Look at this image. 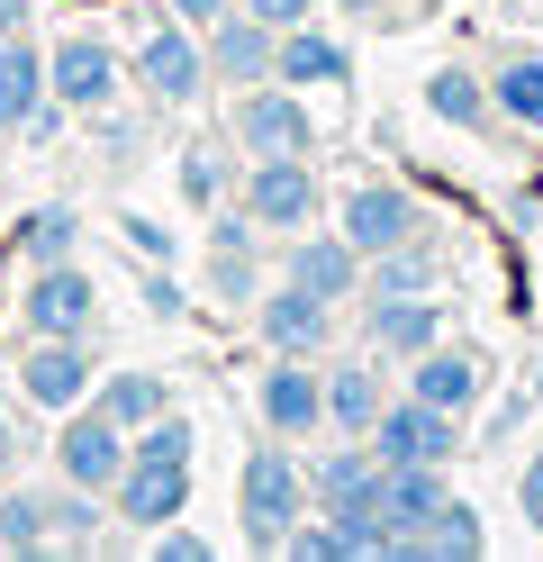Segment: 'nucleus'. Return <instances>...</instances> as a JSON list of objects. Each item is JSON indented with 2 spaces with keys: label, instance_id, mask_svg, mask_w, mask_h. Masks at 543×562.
<instances>
[{
  "label": "nucleus",
  "instance_id": "f257e3e1",
  "mask_svg": "<svg viewBox=\"0 0 543 562\" xmlns=\"http://www.w3.org/2000/svg\"><path fill=\"white\" fill-rule=\"evenodd\" d=\"M191 453H200V436H191V417H155V427H136L127 436V472L109 481V517H127V526H172L181 508H191Z\"/></svg>",
  "mask_w": 543,
  "mask_h": 562
},
{
  "label": "nucleus",
  "instance_id": "f03ea898",
  "mask_svg": "<svg viewBox=\"0 0 543 562\" xmlns=\"http://www.w3.org/2000/svg\"><path fill=\"white\" fill-rule=\"evenodd\" d=\"M236 517H245V544L253 553H281V536L308 517V472H299V453L281 445H253L245 453V481H236Z\"/></svg>",
  "mask_w": 543,
  "mask_h": 562
},
{
  "label": "nucleus",
  "instance_id": "7ed1b4c3",
  "mask_svg": "<svg viewBox=\"0 0 543 562\" xmlns=\"http://www.w3.org/2000/svg\"><path fill=\"white\" fill-rule=\"evenodd\" d=\"M362 445H372L381 463H453V453H462V417L408 391V400H381V417H372Z\"/></svg>",
  "mask_w": 543,
  "mask_h": 562
},
{
  "label": "nucleus",
  "instance_id": "20e7f679",
  "mask_svg": "<svg viewBox=\"0 0 543 562\" xmlns=\"http://www.w3.org/2000/svg\"><path fill=\"white\" fill-rule=\"evenodd\" d=\"M127 82L155 100V110H181V100H200L208 91V46H200V27H155V37L136 46V64H127Z\"/></svg>",
  "mask_w": 543,
  "mask_h": 562
},
{
  "label": "nucleus",
  "instance_id": "39448f33",
  "mask_svg": "<svg viewBox=\"0 0 543 562\" xmlns=\"http://www.w3.org/2000/svg\"><path fill=\"white\" fill-rule=\"evenodd\" d=\"M55 472H64L72 490H100V499H109V481L127 472V427H118V417H109L100 400L64 408V436H55Z\"/></svg>",
  "mask_w": 543,
  "mask_h": 562
},
{
  "label": "nucleus",
  "instance_id": "423d86ee",
  "mask_svg": "<svg viewBox=\"0 0 543 562\" xmlns=\"http://www.w3.org/2000/svg\"><path fill=\"white\" fill-rule=\"evenodd\" d=\"M236 146L263 164V155H317V119H308V100L290 91V82H253L236 100Z\"/></svg>",
  "mask_w": 543,
  "mask_h": 562
},
{
  "label": "nucleus",
  "instance_id": "0eeeda50",
  "mask_svg": "<svg viewBox=\"0 0 543 562\" xmlns=\"http://www.w3.org/2000/svg\"><path fill=\"white\" fill-rule=\"evenodd\" d=\"M245 209H253V227H263V236L317 227V164L308 155H263V164L245 172Z\"/></svg>",
  "mask_w": 543,
  "mask_h": 562
},
{
  "label": "nucleus",
  "instance_id": "6e6552de",
  "mask_svg": "<svg viewBox=\"0 0 543 562\" xmlns=\"http://www.w3.org/2000/svg\"><path fill=\"white\" fill-rule=\"evenodd\" d=\"M91 318H100V291H91L82 263H36L27 272V291H19L27 336H91Z\"/></svg>",
  "mask_w": 543,
  "mask_h": 562
},
{
  "label": "nucleus",
  "instance_id": "1a4fd4ad",
  "mask_svg": "<svg viewBox=\"0 0 543 562\" xmlns=\"http://www.w3.org/2000/svg\"><path fill=\"white\" fill-rule=\"evenodd\" d=\"M281 281H299V291H317L336 308L362 291V245L344 227H299V236H281Z\"/></svg>",
  "mask_w": 543,
  "mask_h": 562
},
{
  "label": "nucleus",
  "instance_id": "9d476101",
  "mask_svg": "<svg viewBox=\"0 0 543 562\" xmlns=\"http://www.w3.org/2000/svg\"><path fill=\"white\" fill-rule=\"evenodd\" d=\"M336 227L362 245V263H372V255H389L398 236H417V227H426V209H417L408 182H353L344 209H336Z\"/></svg>",
  "mask_w": 543,
  "mask_h": 562
},
{
  "label": "nucleus",
  "instance_id": "9b49d317",
  "mask_svg": "<svg viewBox=\"0 0 543 562\" xmlns=\"http://www.w3.org/2000/svg\"><path fill=\"white\" fill-rule=\"evenodd\" d=\"M253 408H263L272 436H317L326 427V372H308V355H272V372L253 381Z\"/></svg>",
  "mask_w": 543,
  "mask_h": 562
},
{
  "label": "nucleus",
  "instance_id": "f8f14e48",
  "mask_svg": "<svg viewBox=\"0 0 543 562\" xmlns=\"http://www.w3.org/2000/svg\"><path fill=\"white\" fill-rule=\"evenodd\" d=\"M19 391L36 408H82L91 400V336H36L27 355H19Z\"/></svg>",
  "mask_w": 543,
  "mask_h": 562
},
{
  "label": "nucleus",
  "instance_id": "ddd939ff",
  "mask_svg": "<svg viewBox=\"0 0 543 562\" xmlns=\"http://www.w3.org/2000/svg\"><path fill=\"white\" fill-rule=\"evenodd\" d=\"M253 327H263L272 355H326V336H336V308H326L317 291H299V281H272L263 300H253Z\"/></svg>",
  "mask_w": 543,
  "mask_h": 562
},
{
  "label": "nucleus",
  "instance_id": "4468645a",
  "mask_svg": "<svg viewBox=\"0 0 543 562\" xmlns=\"http://www.w3.org/2000/svg\"><path fill=\"white\" fill-rule=\"evenodd\" d=\"M362 336H372V355H426L434 336H444V300H426V291H372L362 300Z\"/></svg>",
  "mask_w": 543,
  "mask_h": 562
},
{
  "label": "nucleus",
  "instance_id": "2eb2a0df",
  "mask_svg": "<svg viewBox=\"0 0 543 562\" xmlns=\"http://www.w3.org/2000/svg\"><path fill=\"white\" fill-rule=\"evenodd\" d=\"M208 82H272V64H281V27H263V19H253V10H227V19H217L208 27Z\"/></svg>",
  "mask_w": 543,
  "mask_h": 562
},
{
  "label": "nucleus",
  "instance_id": "dca6fc26",
  "mask_svg": "<svg viewBox=\"0 0 543 562\" xmlns=\"http://www.w3.org/2000/svg\"><path fill=\"white\" fill-rule=\"evenodd\" d=\"M118 82H127V74H118V55H109L100 37H64V46L46 55V91L64 100V110H82V119L109 110V100H118Z\"/></svg>",
  "mask_w": 543,
  "mask_h": 562
},
{
  "label": "nucleus",
  "instance_id": "f3484780",
  "mask_svg": "<svg viewBox=\"0 0 543 562\" xmlns=\"http://www.w3.org/2000/svg\"><path fill=\"white\" fill-rule=\"evenodd\" d=\"M308 508L317 517H336V508H381V453L372 445H336V453H317L308 463Z\"/></svg>",
  "mask_w": 543,
  "mask_h": 562
},
{
  "label": "nucleus",
  "instance_id": "a211bd4d",
  "mask_svg": "<svg viewBox=\"0 0 543 562\" xmlns=\"http://www.w3.org/2000/svg\"><path fill=\"white\" fill-rule=\"evenodd\" d=\"M408 391L434 400V408H453V417H471L480 408V355H453V345L434 336L426 355H408Z\"/></svg>",
  "mask_w": 543,
  "mask_h": 562
},
{
  "label": "nucleus",
  "instance_id": "6ab92c4d",
  "mask_svg": "<svg viewBox=\"0 0 543 562\" xmlns=\"http://www.w3.org/2000/svg\"><path fill=\"white\" fill-rule=\"evenodd\" d=\"M471 553H489L480 508H471V499H444L426 526H408V536H398V562H471Z\"/></svg>",
  "mask_w": 543,
  "mask_h": 562
},
{
  "label": "nucleus",
  "instance_id": "aec40b11",
  "mask_svg": "<svg viewBox=\"0 0 543 562\" xmlns=\"http://www.w3.org/2000/svg\"><path fill=\"white\" fill-rule=\"evenodd\" d=\"M372 417H381V363L372 355L326 363V427L336 436H372Z\"/></svg>",
  "mask_w": 543,
  "mask_h": 562
},
{
  "label": "nucleus",
  "instance_id": "412c9836",
  "mask_svg": "<svg viewBox=\"0 0 543 562\" xmlns=\"http://www.w3.org/2000/svg\"><path fill=\"white\" fill-rule=\"evenodd\" d=\"M444 499H453V490H444V463H381V517L398 526V536L426 526Z\"/></svg>",
  "mask_w": 543,
  "mask_h": 562
},
{
  "label": "nucleus",
  "instance_id": "4be33fe9",
  "mask_svg": "<svg viewBox=\"0 0 543 562\" xmlns=\"http://www.w3.org/2000/svg\"><path fill=\"white\" fill-rule=\"evenodd\" d=\"M344 74H353V55L326 37V27H308V19H299V27H281V64H272V82H290V91L308 82V91H317V82H344Z\"/></svg>",
  "mask_w": 543,
  "mask_h": 562
},
{
  "label": "nucleus",
  "instance_id": "5701e85b",
  "mask_svg": "<svg viewBox=\"0 0 543 562\" xmlns=\"http://www.w3.org/2000/svg\"><path fill=\"white\" fill-rule=\"evenodd\" d=\"M36 100H46V55L27 37H0V136H19L36 119Z\"/></svg>",
  "mask_w": 543,
  "mask_h": 562
},
{
  "label": "nucleus",
  "instance_id": "b1692460",
  "mask_svg": "<svg viewBox=\"0 0 543 562\" xmlns=\"http://www.w3.org/2000/svg\"><path fill=\"white\" fill-rule=\"evenodd\" d=\"M489 110H498L507 127L543 136V55H507V64H498V74H489Z\"/></svg>",
  "mask_w": 543,
  "mask_h": 562
},
{
  "label": "nucleus",
  "instance_id": "393cba45",
  "mask_svg": "<svg viewBox=\"0 0 543 562\" xmlns=\"http://www.w3.org/2000/svg\"><path fill=\"white\" fill-rule=\"evenodd\" d=\"M426 110L444 119V127H489V119H498V110H489V82L462 74V64H434V74H426Z\"/></svg>",
  "mask_w": 543,
  "mask_h": 562
},
{
  "label": "nucleus",
  "instance_id": "a878e982",
  "mask_svg": "<svg viewBox=\"0 0 543 562\" xmlns=\"http://www.w3.org/2000/svg\"><path fill=\"white\" fill-rule=\"evenodd\" d=\"M91 400H100L109 417H118L127 436H136V427H155V417L172 408V400H163V372H109V381H100Z\"/></svg>",
  "mask_w": 543,
  "mask_h": 562
},
{
  "label": "nucleus",
  "instance_id": "bb28decb",
  "mask_svg": "<svg viewBox=\"0 0 543 562\" xmlns=\"http://www.w3.org/2000/svg\"><path fill=\"white\" fill-rule=\"evenodd\" d=\"M72 245H82V218H72V209H27V218H19L27 272H36V263H72Z\"/></svg>",
  "mask_w": 543,
  "mask_h": 562
},
{
  "label": "nucleus",
  "instance_id": "cd10ccee",
  "mask_svg": "<svg viewBox=\"0 0 543 562\" xmlns=\"http://www.w3.org/2000/svg\"><path fill=\"white\" fill-rule=\"evenodd\" d=\"M362 281H372V291H426V281H434V245H426V227L398 236L389 255H372V263H362Z\"/></svg>",
  "mask_w": 543,
  "mask_h": 562
},
{
  "label": "nucleus",
  "instance_id": "c85d7f7f",
  "mask_svg": "<svg viewBox=\"0 0 543 562\" xmlns=\"http://www.w3.org/2000/svg\"><path fill=\"white\" fill-rule=\"evenodd\" d=\"M46 544H55L46 499H36V490H10V499H0V553H46Z\"/></svg>",
  "mask_w": 543,
  "mask_h": 562
},
{
  "label": "nucleus",
  "instance_id": "c756f323",
  "mask_svg": "<svg viewBox=\"0 0 543 562\" xmlns=\"http://www.w3.org/2000/svg\"><path fill=\"white\" fill-rule=\"evenodd\" d=\"M46 517H55V544H100V490L64 481V499H46Z\"/></svg>",
  "mask_w": 543,
  "mask_h": 562
},
{
  "label": "nucleus",
  "instance_id": "7c9ffc66",
  "mask_svg": "<svg viewBox=\"0 0 543 562\" xmlns=\"http://www.w3.org/2000/svg\"><path fill=\"white\" fill-rule=\"evenodd\" d=\"M181 200H200V209L227 200V155H217V146H191V155H181Z\"/></svg>",
  "mask_w": 543,
  "mask_h": 562
},
{
  "label": "nucleus",
  "instance_id": "2f4dec72",
  "mask_svg": "<svg viewBox=\"0 0 543 562\" xmlns=\"http://www.w3.org/2000/svg\"><path fill=\"white\" fill-rule=\"evenodd\" d=\"M208 281H217V300H263V281H253V255H208Z\"/></svg>",
  "mask_w": 543,
  "mask_h": 562
},
{
  "label": "nucleus",
  "instance_id": "473e14b6",
  "mask_svg": "<svg viewBox=\"0 0 543 562\" xmlns=\"http://www.w3.org/2000/svg\"><path fill=\"white\" fill-rule=\"evenodd\" d=\"M145 553H155V562H208L217 544H208V536H191V526H155V544H145Z\"/></svg>",
  "mask_w": 543,
  "mask_h": 562
},
{
  "label": "nucleus",
  "instance_id": "72a5a7b5",
  "mask_svg": "<svg viewBox=\"0 0 543 562\" xmlns=\"http://www.w3.org/2000/svg\"><path fill=\"white\" fill-rule=\"evenodd\" d=\"M281 553H290V562H336V526H308V517H299V526L281 536Z\"/></svg>",
  "mask_w": 543,
  "mask_h": 562
},
{
  "label": "nucleus",
  "instance_id": "f704fd0d",
  "mask_svg": "<svg viewBox=\"0 0 543 562\" xmlns=\"http://www.w3.org/2000/svg\"><path fill=\"white\" fill-rule=\"evenodd\" d=\"M118 227H127V245L145 263H172V227H155V218H118Z\"/></svg>",
  "mask_w": 543,
  "mask_h": 562
},
{
  "label": "nucleus",
  "instance_id": "c9c22d12",
  "mask_svg": "<svg viewBox=\"0 0 543 562\" xmlns=\"http://www.w3.org/2000/svg\"><path fill=\"white\" fill-rule=\"evenodd\" d=\"M236 10H253L263 27H299V19H317V0H236Z\"/></svg>",
  "mask_w": 543,
  "mask_h": 562
},
{
  "label": "nucleus",
  "instance_id": "e433bc0d",
  "mask_svg": "<svg viewBox=\"0 0 543 562\" xmlns=\"http://www.w3.org/2000/svg\"><path fill=\"white\" fill-rule=\"evenodd\" d=\"M336 10H344V19H362V27H389V19H417L408 0H336Z\"/></svg>",
  "mask_w": 543,
  "mask_h": 562
},
{
  "label": "nucleus",
  "instance_id": "4c0bfd02",
  "mask_svg": "<svg viewBox=\"0 0 543 562\" xmlns=\"http://www.w3.org/2000/svg\"><path fill=\"white\" fill-rule=\"evenodd\" d=\"M517 508H525V526H543V453H525V472H517Z\"/></svg>",
  "mask_w": 543,
  "mask_h": 562
},
{
  "label": "nucleus",
  "instance_id": "58836bf2",
  "mask_svg": "<svg viewBox=\"0 0 543 562\" xmlns=\"http://www.w3.org/2000/svg\"><path fill=\"white\" fill-rule=\"evenodd\" d=\"M145 308H155V318H181L191 300H181V281H172V272H145Z\"/></svg>",
  "mask_w": 543,
  "mask_h": 562
},
{
  "label": "nucleus",
  "instance_id": "ea45409f",
  "mask_svg": "<svg viewBox=\"0 0 543 562\" xmlns=\"http://www.w3.org/2000/svg\"><path fill=\"white\" fill-rule=\"evenodd\" d=\"M227 10H236V0H172V19H181V27H200V37H208Z\"/></svg>",
  "mask_w": 543,
  "mask_h": 562
},
{
  "label": "nucleus",
  "instance_id": "a19ab883",
  "mask_svg": "<svg viewBox=\"0 0 543 562\" xmlns=\"http://www.w3.org/2000/svg\"><path fill=\"white\" fill-rule=\"evenodd\" d=\"M0 37H27V0H0Z\"/></svg>",
  "mask_w": 543,
  "mask_h": 562
},
{
  "label": "nucleus",
  "instance_id": "79ce46f5",
  "mask_svg": "<svg viewBox=\"0 0 543 562\" xmlns=\"http://www.w3.org/2000/svg\"><path fill=\"white\" fill-rule=\"evenodd\" d=\"M10 472H19V427L0 417V481H10Z\"/></svg>",
  "mask_w": 543,
  "mask_h": 562
},
{
  "label": "nucleus",
  "instance_id": "37998d69",
  "mask_svg": "<svg viewBox=\"0 0 543 562\" xmlns=\"http://www.w3.org/2000/svg\"><path fill=\"white\" fill-rule=\"evenodd\" d=\"M517 10H543V0H517Z\"/></svg>",
  "mask_w": 543,
  "mask_h": 562
}]
</instances>
